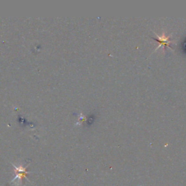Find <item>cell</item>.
Returning <instances> with one entry per match:
<instances>
[{
  "label": "cell",
  "instance_id": "cell-1",
  "mask_svg": "<svg viewBox=\"0 0 186 186\" xmlns=\"http://www.w3.org/2000/svg\"><path fill=\"white\" fill-rule=\"evenodd\" d=\"M156 41L161 43L160 46L169 45V42L171 41L170 40H169V36H166L164 34H163L161 36H158V38L156 39Z\"/></svg>",
  "mask_w": 186,
  "mask_h": 186
}]
</instances>
